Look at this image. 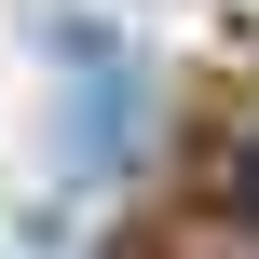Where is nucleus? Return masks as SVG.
Here are the masks:
<instances>
[{
	"label": "nucleus",
	"mask_w": 259,
	"mask_h": 259,
	"mask_svg": "<svg viewBox=\"0 0 259 259\" xmlns=\"http://www.w3.org/2000/svg\"><path fill=\"white\" fill-rule=\"evenodd\" d=\"M137 109H150L137 55H109L96 27H68V150H82V164H109V150L137 137Z\"/></svg>",
	"instance_id": "1"
},
{
	"label": "nucleus",
	"mask_w": 259,
	"mask_h": 259,
	"mask_svg": "<svg viewBox=\"0 0 259 259\" xmlns=\"http://www.w3.org/2000/svg\"><path fill=\"white\" fill-rule=\"evenodd\" d=\"M219 14H232V27H246V41H259V0H219Z\"/></svg>",
	"instance_id": "3"
},
{
	"label": "nucleus",
	"mask_w": 259,
	"mask_h": 259,
	"mask_svg": "<svg viewBox=\"0 0 259 259\" xmlns=\"http://www.w3.org/2000/svg\"><path fill=\"white\" fill-rule=\"evenodd\" d=\"M164 259H259V205H191L164 232Z\"/></svg>",
	"instance_id": "2"
}]
</instances>
